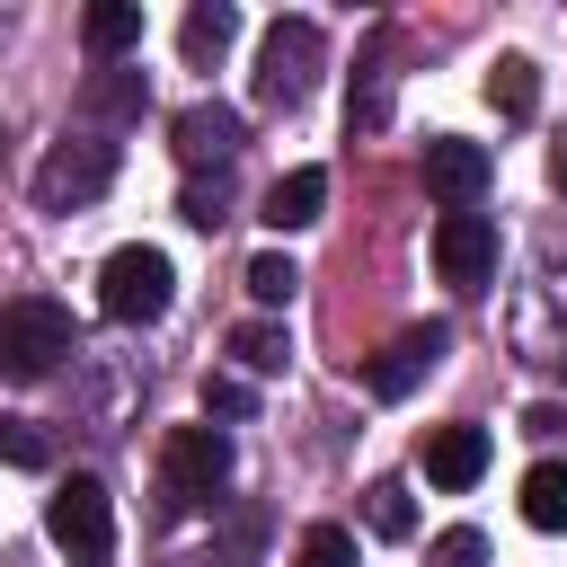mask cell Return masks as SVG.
I'll list each match as a JSON object with an SVG mask.
<instances>
[{
	"label": "cell",
	"instance_id": "obj_9",
	"mask_svg": "<svg viewBox=\"0 0 567 567\" xmlns=\"http://www.w3.org/2000/svg\"><path fill=\"white\" fill-rule=\"evenodd\" d=\"M434 354H443V328H408V337H390V346L363 363V390H372V399H408Z\"/></svg>",
	"mask_w": 567,
	"mask_h": 567
},
{
	"label": "cell",
	"instance_id": "obj_20",
	"mask_svg": "<svg viewBox=\"0 0 567 567\" xmlns=\"http://www.w3.org/2000/svg\"><path fill=\"white\" fill-rule=\"evenodd\" d=\"M0 461L9 470H44L53 461V443L35 434V416H0Z\"/></svg>",
	"mask_w": 567,
	"mask_h": 567
},
{
	"label": "cell",
	"instance_id": "obj_26",
	"mask_svg": "<svg viewBox=\"0 0 567 567\" xmlns=\"http://www.w3.org/2000/svg\"><path fill=\"white\" fill-rule=\"evenodd\" d=\"M549 186H558V195H567V142H558V151H549Z\"/></svg>",
	"mask_w": 567,
	"mask_h": 567
},
{
	"label": "cell",
	"instance_id": "obj_11",
	"mask_svg": "<svg viewBox=\"0 0 567 567\" xmlns=\"http://www.w3.org/2000/svg\"><path fill=\"white\" fill-rule=\"evenodd\" d=\"M168 133H177V159H186V168H204V159L221 168V159L239 151V115H230V106H186Z\"/></svg>",
	"mask_w": 567,
	"mask_h": 567
},
{
	"label": "cell",
	"instance_id": "obj_8",
	"mask_svg": "<svg viewBox=\"0 0 567 567\" xmlns=\"http://www.w3.org/2000/svg\"><path fill=\"white\" fill-rule=\"evenodd\" d=\"M487 177H496L487 142H461V133H434V142H425V195H443L452 213H470V204L487 195Z\"/></svg>",
	"mask_w": 567,
	"mask_h": 567
},
{
	"label": "cell",
	"instance_id": "obj_4",
	"mask_svg": "<svg viewBox=\"0 0 567 567\" xmlns=\"http://www.w3.org/2000/svg\"><path fill=\"white\" fill-rule=\"evenodd\" d=\"M106 186H115V151H106V142H53L44 168H35V204H44V213H80V204H97Z\"/></svg>",
	"mask_w": 567,
	"mask_h": 567
},
{
	"label": "cell",
	"instance_id": "obj_16",
	"mask_svg": "<svg viewBox=\"0 0 567 567\" xmlns=\"http://www.w3.org/2000/svg\"><path fill=\"white\" fill-rule=\"evenodd\" d=\"M487 97H496V115H532V106H540V62H532V53H496Z\"/></svg>",
	"mask_w": 567,
	"mask_h": 567
},
{
	"label": "cell",
	"instance_id": "obj_10",
	"mask_svg": "<svg viewBox=\"0 0 567 567\" xmlns=\"http://www.w3.org/2000/svg\"><path fill=\"white\" fill-rule=\"evenodd\" d=\"M416 461H425L434 487H478V470H487V425H434V434L416 443Z\"/></svg>",
	"mask_w": 567,
	"mask_h": 567
},
{
	"label": "cell",
	"instance_id": "obj_2",
	"mask_svg": "<svg viewBox=\"0 0 567 567\" xmlns=\"http://www.w3.org/2000/svg\"><path fill=\"white\" fill-rule=\"evenodd\" d=\"M168 292H177V266L159 257V248H115L106 266H97V310L115 319V328H142V319H159L168 310Z\"/></svg>",
	"mask_w": 567,
	"mask_h": 567
},
{
	"label": "cell",
	"instance_id": "obj_22",
	"mask_svg": "<svg viewBox=\"0 0 567 567\" xmlns=\"http://www.w3.org/2000/svg\"><path fill=\"white\" fill-rule=\"evenodd\" d=\"M133 106H142V80H133V71L89 80V115H133Z\"/></svg>",
	"mask_w": 567,
	"mask_h": 567
},
{
	"label": "cell",
	"instance_id": "obj_3",
	"mask_svg": "<svg viewBox=\"0 0 567 567\" xmlns=\"http://www.w3.org/2000/svg\"><path fill=\"white\" fill-rule=\"evenodd\" d=\"M319 80V27L310 18H275L266 44H257V97L266 106H301Z\"/></svg>",
	"mask_w": 567,
	"mask_h": 567
},
{
	"label": "cell",
	"instance_id": "obj_1",
	"mask_svg": "<svg viewBox=\"0 0 567 567\" xmlns=\"http://www.w3.org/2000/svg\"><path fill=\"white\" fill-rule=\"evenodd\" d=\"M62 354H71V310L62 301H44V292L0 301V372L9 381H44Z\"/></svg>",
	"mask_w": 567,
	"mask_h": 567
},
{
	"label": "cell",
	"instance_id": "obj_19",
	"mask_svg": "<svg viewBox=\"0 0 567 567\" xmlns=\"http://www.w3.org/2000/svg\"><path fill=\"white\" fill-rule=\"evenodd\" d=\"M239 284H248V301L284 310V301H292V284H301V266H292L284 248H266V257H248V275H239Z\"/></svg>",
	"mask_w": 567,
	"mask_h": 567
},
{
	"label": "cell",
	"instance_id": "obj_6",
	"mask_svg": "<svg viewBox=\"0 0 567 567\" xmlns=\"http://www.w3.org/2000/svg\"><path fill=\"white\" fill-rule=\"evenodd\" d=\"M434 275H443L452 292H478V284L496 275V221H487V213H443V221H434Z\"/></svg>",
	"mask_w": 567,
	"mask_h": 567
},
{
	"label": "cell",
	"instance_id": "obj_7",
	"mask_svg": "<svg viewBox=\"0 0 567 567\" xmlns=\"http://www.w3.org/2000/svg\"><path fill=\"white\" fill-rule=\"evenodd\" d=\"M159 470H168V496H213V487L230 478V443H221V425H168Z\"/></svg>",
	"mask_w": 567,
	"mask_h": 567
},
{
	"label": "cell",
	"instance_id": "obj_15",
	"mask_svg": "<svg viewBox=\"0 0 567 567\" xmlns=\"http://www.w3.org/2000/svg\"><path fill=\"white\" fill-rule=\"evenodd\" d=\"M230 35H239V9H221V0H204V9H186V27H177V44H186V62H221V53H230Z\"/></svg>",
	"mask_w": 567,
	"mask_h": 567
},
{
	"label": "cell",
	"instance_id": "obj_23",
	"mask_svg": "<svg viewBox=\"0 0 567 567\" xmlns=\"http://www.w3.org/2000/svg\"><path fill=\"white\" fill-rule=\"evenodd\" d=\"M425 567H487V540L461 523V532H434V549H425Z\"/></svg>",
	"mask_w": 567,
	"mask_h": 567
},
{
	"label": "cell",
	"instance_id": "obj_17",
	"mask_svg": "<svg viewBox=\"0 0 567 567\" xmlns=\"http://www.w3.org/2000/svg\"><path fill=\"white\" fill-rule=\"evenodd\" d=\"M230 354H239L248 372H284V354H292V337H284L275 319H239V328H230Z\"/></svg>",
	"mask_w": 567,
	"mask_h": 567
},
{
	"label": "cell",
	"instance_id": "obj_25",
	"mask_svg": "<svg viewBox=\"0 0 567 567\" xmlns=\"http://www.w3.org/2000/svg\"><path fill=\"white\" fill-rule=\"evenodd\" d=\"M204 408L213 416H248V381H204Z\"/></svg>",
	"mask_w": 567,
	"mask_h": 567
},
{
	"label": "cell",
	"instance_id": "obj_13",
	"mask_svg": "<svg viewBox=\"0 0 567 567\" xmlns=\"http://www.w3.org/2000/svg\"><path fill=\"white\" fill-rule=\"evenodd\" d=\"M80 44H89L97 62L133 53V44H142V0H97V9L80 18Z\"/></svg>",
	"mask_w": 567,
	"mask_h": 567
},
{
	"label": "cell",
	"instance_id": "obj_12",
	"mask_svg": "<svg viewBox=\"0 0 567 567\" xmlns=\"http://www.w3.org/2000/svg\"><path fill=\"white\" fill-rule=\"evenodd\" d=\"M319 204H328V168H284L266 186V230H310Z\"/></svg>",
	"mask_w": 567,
	"mask_h": 567
},
{
	"label": "cell",
	"instance_id": "obj_5",
	"mask_svg": "<svg viewBox=\"0 0 567 567\" xmlns=\"http://www.w3.org/2000/svg\"><path fill=\"white\" fill-rule=\"evenodd\" d=\"M44 532H53L71 558H97V549L115 540V505H106V487H97V478H62V487L44 496Z\"/></svg>",
	"mask_w": 567,
	"mask_h": 567
},
{
	"label": "cell",
	"instance_id": "obj_18",
	"mask_svg": "<svg viewBox=\"0 0 567 567\" xmlns=\"http://www.w3.org/2000/svg\"><path fill=\"white\" fill-rule=\"evenodd\" d=\"M363 523H372L381 540H408V532H416V505H408V487H399V478H372V487H363Z\"/></svg>",
	"mask_w": 567,
	"mask_h": 567
},
{
	"label": "cell",
	"instance_id": "obj_27",
	"mask_svg": "<svg viewBox=\"0 0 567 567\" xmlns=\"http://www.w3.org/2000/svg\"><path fill=\"white\" fill-rule=\"evenodd\" d=\"M80 567H97V558H80Z\"/></svg>",
	"mask_w": 567,
	"mask_h": 567
},
{
	"label": "cell",
	"instance_id": "obj_21",
	"mask_svg": "<svg viewBox=\"0 0 567 567\" xmlns=\"http://www.w3.org/2000/svg\"><path fill=\"white\" fill-rule=\"evenodd\" d=\"M292 567H354V532H346V523H319V532H301Z\"/></svg>",
	"mask_w": 567,
	"mask_h": 567
},
{
	"label": "cell",
	"instance_id": "obj_14",
	"mask_svg": "<svg viewBox=\"0 0 567 567\" xmlns=\"http://www.w3.org/2000/svg\"><path fill=\"white\" fill-rule=\"evenodd\" d=\"M523 523L532 532H567V461H532L523 470Z\"/></svg>",
	"mask_w": 567,
	"mask_h": 567
},
{
	"label": "cell",
	"instance_id": "obj_24",
	"mask_svg": "<svg viewBox=\"0 0 567 567\" xmlns=\"http://www.w3.org/2000/svg\"><path fill=\"white\" fill-rule=\"evenodd\" d=\"M177 213H186L195 230H213V221H221V186H186V195H177Z\"/></svg>",
	"mask_w": 567,
	"mask_h": 567
}]
</instances>
